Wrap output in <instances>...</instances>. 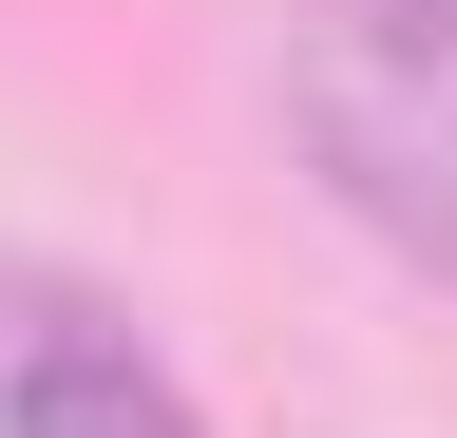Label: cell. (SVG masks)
Returning a JSON list of instances; mask_svg holds the SVG:
<instances>
[{"label": "cell", "mask_w": 457, "mask_h": 438, "mask_svg": "<svg viewBox=\"0 0 457 438\" xmlns=\"http://www.w3.org/2000/svg\"><path fill=\"white\" fill-rule=\"evenodd\" d=\"M0 438H210V419H191V381L134 324H38L0 362Z\"/></svg>", "instance_id": "cell-1"}, {"label": "cell", "mask_w": 457, "mask_h": 438, "mask_svg": "<svg viewBox=\"0 0 457 438\" xmlns=\"http://www.w3.org/2000/svg\"><path fill=\"white\" fill-rule=\"evenodd\" d=\"M305 153H324V191L362 210V229H400L457 286V134H420V115H381L362 77H305Z\"/></svg>", "instance_id": "cell-2"}, {"label": "cell", "mask_w": 457, "mask_h": 438, "mask_svg": "<svg viewBox=\"0 0 457 438\" xmlns=\"http://www.w3.org/2000/svg\"><path fill=\"white\" fill-rule=\"evenodd\" d=\"M343 20H362L381 58H420V77H457V0H343Z\"/></svg>", "instance_id": "cell-3"}]
</instances>
